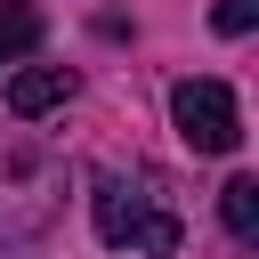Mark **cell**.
Instances as JSON below:
<instances>
[{
    "instance_id": "6da1fadb",
    "label": "cell",
    "mask_w": 259,
    "mask_h": 259,
    "mask_svg": "<svg viewBox=\"0 0 259 259\" xmlns=\"http://www.w3.org/2000/svg\"><path fill=\"white\" fill-rule=\"evenodd\" d=\"M89 202H97V235L113 251H146V259L178 251V202H170L162 170H113V178H97Z\"/></svg>"
},
{
    "instance_id": "7a4b0ae2",
    "label": "cell",
    "mask_w": 259,
    "mask_h": 259,
    "mask_svg": "<svg viewBox=\"0 0 259 259\" xmlns=\"http://www.w3.org/2000/svg\"><path fill=\"white\" fill-rule=\"evenodd\" d=\"M65 219V162L57 154H8L0 162V251H32Z\"/></svg>"
},
{
    "instance_id": "3957f363",
    "label": "cell",
    "mask_w": 259,
    "mask_h": 259,
    "mask_svg": "<svg viewBox=\"0 0 259 259\" xmlns=\"http://www.w3.org/2000/svg\"><path fill=\"white\" fill-rule=\"evenodd\" d=\"M170 121H178V138H186L194 154H235V146H243V105H235V89L210 81V73L170 89Z\"/></svg>"
},
{
    "instance_id": "277c9868",
    "label": "cell",
    "mask_w": 259,
    "mask_h": 259,
    "mask_svg": "<svg viewBox=\"0 0 259 259\" xmlns=\"http://www.w3.org/2000/svg\"><path fill=\"white\" fill-rule=\"evenodd\" d=\"M65 97H73V65H16L8 89H0V105H8L16 121L49 113V105H65Z\"/></svg>"
},
{
    "instance_id": "5b68a950",
    "label": "cell",
    "mask_w": 259,
    "mask_h": 259,
    "mask_svg": "<svg viewBox=\"0 0 259 259\" xmlns=\"http://www.w3.org/2000/svg\"><path fill=\"white\" fill-rule=\"evenodd\" d=\"M219 219L235 243H259V178H227L219 186Z\"/></svg>"
},
{
    "instance_id": "8992f818",
    "label": "cell",
    "mask_w": 259,
    "mask_h": 259,
    "mask_svg": "<svg viewBox=\"0 0 259 259\" xmlns=\"http://www.w3.org/2000/svg\"><path fill=\"white\" fill-rule=\"evenodd\" d=\"M32 40H40V8L32 0H0V65H16Z\"/></svg>"
},
{
    "instance_id": "52a82bcc",
    "label": "cell",
    "mask_w": 259,
    "mask_h": 259,
    "mask_svg": "<svg viewBox=\"0 0 259 259\" xmlns=\"http://www.w3.org/2000/svg\"><path fill=\"white\" fill-rule=\"evenodd\" d=\"M210 24H219V32H251V24H259V0H219Z\"/></svg>"
}]
</instances>
